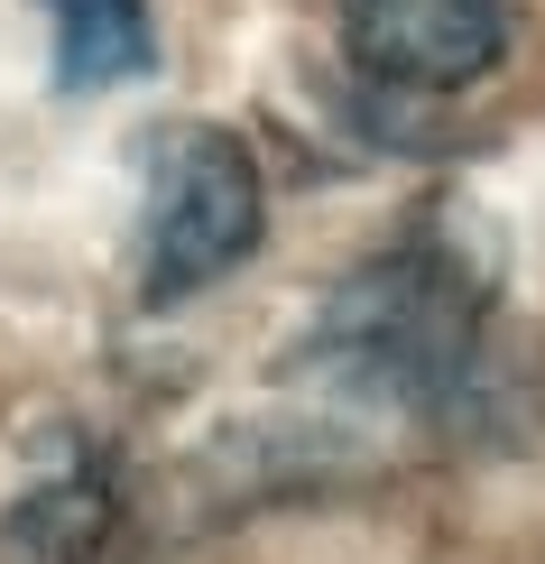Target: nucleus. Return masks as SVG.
Masks as SVG:
<instances>
[{
  "label": "nucleus",
  "mask_w": 545,
  "mask_h": 564,
  "mask_svg": "<svg viewBox=\"0 0 545 564\" xmlns=\"http://www.w3.org/2000/svg\"><path fill=\"white\" fill-rule=\"evenodd\" d=\"M305 380L435 444H500L545 416V351L500 315V288L444 223L370 250L305 324Z\"/></svg>",
  "instance_id": "f257e3e1"
},
{
  "label": "nucleus",
  "mask_w": 545,
  "mask_h": 564,
  "mask_svg": "<svg viewBox=\"0 0 545 564\" xmlns=\"http://www.w3.org/2000/svg\"><path fill=\"white\" fill-rule=\"evenodd\" d=\"M269 231L259 167L222 121H167L139 158V296L185 305L231 278Z\"/></svg>",
  "instance_id": "f03ea898"
},
{
  "label": "nucleus",
  "mask_w": 545,
  "mask_h": 564,
  "mask_svg": "<svg viewBox=\"0 0 545 564\" xmlns=\"http://www.w3.org/2000/svg\"><path fill=\"white\" fill-rule=\"evenodd\" d=\"M334 19L379 93H462L509 56V0H334Z\"/></svg>",
  "instance_id": "7ed1b4c3"
},
{
  "label": "nucleus",
  "mask_w": 545,
  "mask_h": 564,
  "mask_svg": "<svg viewBox=\"0 0 545 564\" xmlns=\"http://www.w3.org/2000/svg\"><path fill=\"white\" fill-rule=\"evenodd\" d=\"M10 555L19 564H139L130 490L84 435H56V454L10 500Z\"/></svg>",
  "instance_id": "20e7f679"
},
{
  "label": "nucleus",
  "mask_w": 545,
  "mask_h": 564,
  "mask_svg": "<svg viewBox=\"0 0 545 564\" xmlns=\"http://www.w3.org/2000/svg\"><path fill=\"white\" fill-rule=\"evenodd\" d=\"M46 46L65 93H111L157 65V19L149 0H46Z\"/></svg>",
  "instance_id": "39448f33"
}]
</instances>
